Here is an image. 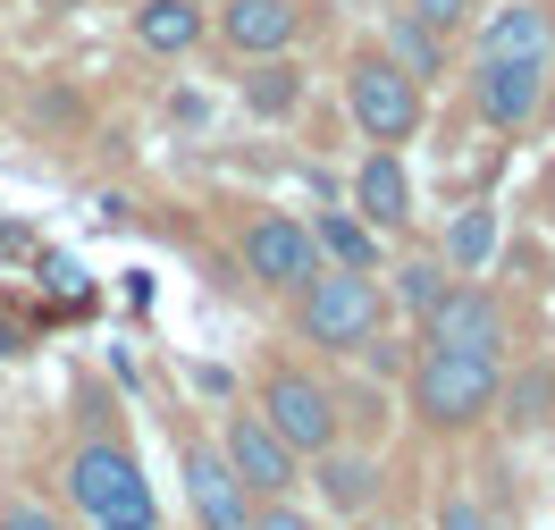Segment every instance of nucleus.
Instances as JSON below:
<instances>
[{
    "mask_svg": "<svg viewBox=\"0 0 555 530\" xmlns=\"http://www.w3.org/2000/svg\"><path fill=\"white\" fill-rule=\"evenodd\" d=\"M496 371L505 362H488V353H454V346H421L413 371H404V396H413L421 429H480L496 413Z\"/></svg>",
    "mask_w": 555,
    "mask_h": 530,
    "instance_id": "1",
    "label": "nucleus"
},
{
    "mask_svg": "<svg viewBox=\"0 0 555 530\" xmlns=\"http://www.w3.org/2000/svg\"><path fill=\"white\" fill-rule=\"evenodd\" d=\"M421 337H429V346H454V353H488V362H505V353H514V312H505L488 286L454 279L447 295H438V312L421 320Z\"/></svg>",
    "mask_w": 555,
    "mask_h": 530,
    "instance_id": "7",
    "label": "nucleus"
},
{
    "mask_svg": "<svg viewBox=\"0 0 555 530\" xmlns=\"http://www.w3.org/2000/svg\"><path fill=\"white\" fill-rule=\"evenodd\" d=\"M177 471H185V505H194V530H253V496L228 471V455L210 438H177Z\"/></svg>",
    "mask_w": 555,
    "mask_h": 530,
    "instance_id": "9",
    "label": "nucleus"
},
{
    "mask_svg": "<svg viewBox=\"0 0 555 530\" xmlns=\"http://www.w3.org/2000/svg\"><path fill=\"white\" fill-rule=\"evenodd\" d=\"M346 211L362 219V228H379V236H404V228H413V177H404V160H396L387 143H371V152H362Z\"/></svg>",
    "mask_w": 555,
    "mask_h": 530,
    "instance_id": "12",
    "label": "nucleus"
},
{
    "mask_svg": "<svg viewBox=\"0 0 555 530\" xmlns=\"http://www.w3.org/2000/svg\"><path fill=\"white\" fill-rule=\"evenodd\" d=\"M438 261H447L454 279H480L488 261H496V203H463V211L447 219V245H438Z\"/></svg>",
    "mask_w": 555,
    "mask_h": 530,
    "instance_id": "18",
    "label": "nucleus"
},
{
    "mask_svg": "<svg viewBox=\"0 0 555 530\" xmlns=\"http://www.w3.org/2000/svg\"><path fill=\"white\" fill-rule=\"evenodd\" d=\"M85 530H160V522H85Z\"/></svg>",
    "mask_w": 555,
    "mask_h": 530,
    "instance_id": "27",
    "label": "nucleus"
},
{
    "mask_svg": "<svg viewBox=\"0 0 555 530\" xmlns=\"http://www.w3.org/2000/svg\"><path fill=\"white\" fill-rule=\"evenodd\" d=\"M295 102H304V68H295L286 51H270V60H244V109H253V118H286Z\"/></svg>",
    "mask_w": 555,
    "mask_h": 530,
    "instance_id": "21",
    "label": "nucleus"
},
{
    "mask_svg": "<svg viewBox=\"0 0 555 530\" xmlns=\"http://www.w3.org/2000/svg\"><path fill=\"white\" fill-rule=\"evenodd\" d=\"M0 530H68V514L42 505V496H9V505H0Z\"/></svg>",
    "mask_w": 555,
    "mask_h": 530,
    "instance_id": "22",
    "label": "nucleus"
},
{
    "mask_svg": "<svg viewBox=\"0 0 555 530\" xmlns=\"http://www.w3.org/2000/svg\"><path fill=\"white\" fill-rule=\"evenodd\" d=\"M447 286H454V270H447V261H438V253H413V261H396V270H387V286H379V295H387V312L429 320Z\"/></svg>",
    "mask_w": 555,
    "mask_h": 530,
    "instance_id": "19",
    "label": "nucleus"
},
{
    "mask_svg": "<svg viewBox=\"0 0 555 530\" xmlns=\"http://www.w3.org/2000/svg\"><path fill=\"white\" fill-rule=\"evenodd\" d=\"M379 480H387V471H379L371 447H346V438H337V447H320V455H312V489H320L328 514H371Z\"/></svg>",
    "mask_w": 555,
    "mask_h": 530,
    "instance_id": "14",
    "label": "nucleus"
},
{
    "mask_svg": "<svg viewBox=\"0 0 555 530\" xmlns=\"http://www.w3.org/2000/svg\"><path fill=\"white\" fill-rule=\"evenodd\" d=\"M135 42L152 60H185L210 42V9L203 0H135Z\"/></svg>",
    "mask_w": 555,
    "mask_h": 530,
    "instance_id": "15",
    "label": "nucleus"
},
{
    "mask_svg": "<svg viewBox=\"0 0 555 530\" xmlns=\"http://www.w3.org/2000/svg\"><path fill=\"white\" fill-rule=\"evenodd\" d=\"M203 9H210V0H203Z\"/></svg>",
    "mask_w": 555,
    "mask_h": 530,
    "instance_id": "30",
    "label": "nucleus"
},
{
    "mask_svg": "<svg viewBox=\"0 0 555 530\" xmlns=\"http://www.w3.org/2000/svg\"><path fill=\"white\" fill-rule=\"evenodd\" d=\"M362 530H387V522H362Z\"/></svg>",
    "mask_w": 555,
    "mask_h": 530,
    "instance_id": "29",
    "label": "nucleus"
},
{
    "mask_svg": "<svg viewBox=\"0 0 555 530\" xmlns=\"http://www.w3.org/2000/svg\"><path fill=\"white\" fill-rule=\"evenodd\" d=\"M219 455H228V471L244 480L253 505H261V496H295V480H304V455H295L253 404H236V413L219 422Z\"/></svg>",
    "mask_w": 555,
    "mask_h": 530,
    "instance_id": "6",
    "label": "nucleus"
},
{
    "mask_svg": "<svg viewBox=\"0 0 555 530\" xmlns=\"http://www.w3.org/2000/svg\"><path fill=\"white\" fill-rule=\"evenodd\" d=\"M547 93V60H472V109L496 135H521Z\"/></svg>",
    "mask_w": 555,
    "mask_h": 530,
    "instance_id": "10",
    "label": "nucleus"
},
{
    "mask_svg": "<svg viewBox=\"0 0 555 530\" xmlns=\"http://www.w3.org/2000/svg\"><path fill=\"white\" fill-rule=\"evenodd\" d=\"M438 530H496L472 496H438Z\"/></svg>",
    "mask_w": 555,
    "mask_h": 530,
    "instance_id": "25",
    "label": "nucleus"
},
{
    "mask_svg": "<svg viewBox=\"0 0 555 530\" xmlns=\"http://www.w3.org/2000/svg\"><path fill=\"white\" fill-rule=\"evenodd\" d=\"M539 118L555 127V60H547V93H539Z\"/></svg>",
    "mask_w": 555,
    "mask_h": 530,
    "instance_id": "26",
    "label": "nucleus"
},
{
    "mask_svg": "<svg viewBox=\"0 0 555 530\" xmlns=\"http://www.w3.org/2000/svg\"><path fill=\"white\" fill-rule=\"evenodd\" d=\"M404 9H413L421 26H438V35H454V26L472 17V0H404Z\"/></svg>",
    "mask_w": 555,
    "mask_h": 530,
    "instance_id": "24",
    "label": "nucleus"
},
{
    "mask_svg": "<svg viewBox=\"0 0 555 530\" xmlns=\"http://www.w3.org/2000/svg\"><path fill=\"white\" fill-rule=\"evenodd\" d=\"M244 279L253 286H270V295H295V286L320 270V245H312V228L295 211H261L253 228H244Z\"/></svg>",
    "mask_w": 555,
    "mask_h": 530,
    "instance_id": "8",
    "label": "nucleus"
},
{
    "mask_svg": "<svg viewBox=\"0 0 555 530\" xmlns=\"http://www.w3.org/2000/svg\"><path fill=\"white\" fill-rule=\"evenodd\" d=\"M472 60H555V9L547 0H496L480 17Z\"/></svg>",
    "mask_w": 555,
    "mask_h": 530,
    "instance_id": "13",
    "label": "nucleus"
},
{
    "mask_svg": "<svg viewBox=\"0 0 555 530\" xmlns=\"http://www.w3.org/2000/svg\"><path fill=\"white\" fill-rule=\"evenodd\" d=\"M312 245H320L328 270H362V279L379 270V228H362L353 211H320L312 219Z\"/></svg>",
    "mask_w": 555,
    "mask_h": 530,
    "instance_id": "20",
    "label": "nucleus"
},
{
    "mask_svg": "<svg viewBox=\"0 0 555 530\" xmlns=\"http://www.w3.org/2000/svg\"><path fill=\"white\" fill-rule=\"evenodd\" d=\"M387 328V295L362 270H312L295 286V337L312 353H362Z\"/></svg>",
    "mask_w": 555,
    "mask_h": 530,
    "instance_id": "2",
    "label": "nucleus"
},
{
    "mask_svg": "<svg viewBox=\"0 0 555 530\" xmlns=\"http://www.w3.org/2000/svg\"><path fill=\"white\" fill-rule=\"evenodd\" d=\"M60 489H68V505L85 522H160V496H152L143 463L118 438H85L68 455V471H60Z\"/></svg>",
    "mask_w": 555,
    "mask_h": 530,
    "instance_id": "3",
    "label": "nucleus"
},
{
    "mask_svg": "<svg viewBox=\"0 0 555 530\" xmlns=\"http://www.w3.org/2000/svg\"><path fill=\"white\" fill-rule=\"evenodd\" d=\"M447 42L454 35H438V26H421L413 9H387V26H379V51L396 60V68L413 76V85H429V76H447Z\"/></svg>",
    "mask_w": 555,
    "mask_h": 530,
    "instance_id": "16",
    "label": "nucleus"
},
{
    "mask_svg": "<svg viewBox=\"0 0 555 530\" xmlns=\"http://www.w3.org/2000/svg\"><path fill=\"white\" fill-rule=\"evenodd\" d=\"M346 118L371 143H387V152L421 135V85L387 60L379 42H371V51H353V68H346Z\"/></svg>",
    "mask_w": 555,
    "mask_h": 530,
    "instance_id": "5",
    "label": "nucleus"
},
{
    "mask_svg": "<svg viewBox=\"0 0 555 530\" xmlns=\"http://www.w3.org/2000/svg\"><path fill=\"white\" fill-rule=\"evenodd\" d=\"M253 413H261V422H270L304 463H312L320 447H337V438H346V404H337V388L312 379V371H295V362H278L270 379H261Z\"/></svg>",
    "mask_w": 555,
    "mask_h": 530,
    "instance_id": "4",
    "label": "nucleus"
},
{
    "mask_svg": "<svg viewBox=\"0 0 555 530\" xmlns=\"http://www.w3.org/2000/svg\"><path fill=\"white\" fill-rule=\"evenodd\" d=\"M42 9H76V0H42Z\"/></svg>",
    "mask_w": 555,
    "mask_h": 530,
    "instance_id": "28",
    "label": "nucleus"
},
{
    "mask_svg": "<svg viewBox=\"0 0 555 530\" xmlns=\"http://www.w3.org/2000/svg\"><path fill=\"white\" fill-rule=\"evenodd\" d=\"M210 35L228 42L236 60H270V51H295V35H304V9H295V0H219Z\"/></svg>",
    "mask_w": 555,
    "mask_h": 530,
    "instance_id": "11",
    "label": "nucleus"
},
{
    "mask_svg": "<svg viewBox=\"0 0 555 530\" xmlns=\"http://www.w3.org/2000/svg\"><path fill=\"white\" fill-rule=\"evenodd\" d=\"M496 413L514 429H555V362H514V371H496Z\"/></svg>",
    "mask_w": 555,
    "mask_h": 530,
    "instance_id": "17",
    "label": "nucleus"
},
{
    "mask_svg": "<svg viewBox=\"0 0 555 530\" xmlns=\"http://www.w3.org/2000/svg\"><path fill=\"white\" fill-rule=\"evenodd\" d=\"M253 530H320V522L295 505V496H261V505H253Z\"/></svg>",
    "mask_w": 555,
    "mask_h": 530,
    "instance_id": "23",
    "label": "nucleus"
}]
</instances>
